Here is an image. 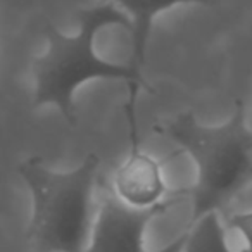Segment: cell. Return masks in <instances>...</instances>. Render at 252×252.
<instances>
[{
	"label": "cell",
	"mask_w": 252,
	"mask_h": 252,
	"mask_svg": "<svg viewBox=\"0 0 252 252\" xmlns=\"http://www.w3.org/2000/svg\"><path fill=\"white\" fill-rule=\"evenodd\" d=\"M80 28L74 35H66L54 25H47V50L35 59V107L52 105L63 114L69 126L76 123L78 88L90 81H125L128 85V100L125 114L130 126V140H138L137 98L140 90L154 94L151 87L137 78L130 64L105 61L95 52V36L109 26H125L131 30V19L114 2L104 0L98 5L83 9L78 14Z\"/></svg>",
	"instance_id": "obj_1"
},
{
	"label": "cell",
	"mask_w": 252,
	"mask_h": 252,
	"mask_svg": "<svg viewBox=\"0 0 252 252\" xmlns=\"http://www.w3.org/2000/svg\"><path fill=\"white\" fill-rule=\"evenodd\" d=\"M156 131L195 164V183L189 189V226L206 214L220 213L252 183V126L242 100H235L230 118L221 125H204L192 111H185L156 125Z\"/></svg>",
	"instance_id": "obj_2"
},
{
	"label": "cell",
	"mask_w": 252,
	"mask_h": 252,
	"mask_svg": "<svg viewBox=\"0 0 252 252\" xmlns=\"http://www.w3.org/2000/svg\"><path fill=\"white\" fill-rule=\"evenodd\" d=\"M98 158L88 154L76 168L59 171L30 158L18 173L32 195L26 240L40 252H87L94 224Z\"/></svg>",
	"instance_id": "obj_3"
},
{
	"label": "cell",
	"mask_w": 252,
	"mask_h": 252,
	"mask_svg": "<svg viewBox=\"0 0 252 252\" xmlns=\"http://www.w3.org/2000/svg\"><path fill=\"white\" fill-rule=\"evenodd\" d=\"M187 195L189 189H183L156 206L137 207L119 199L112 189L97 207L87 252H145V231L151 221Z\"/></svg>",
	"instance_id": "obj_4"
},
{
	"label": "cell",
	"mask_w": 252,
	"mask_h": 252,
	"mask_svg": "<svg viewBox=\"0 0 252 252\" xmlns=\"http://www.w3.org/2000/svg\"><path fill=\"white\" fill-rule=\"evenodd\" d=\"M112 185L119 199L137 207H151L171 197L162 164L142 151L140 142H131L130 154L116 169Z\"/></svg>",
	"instance_id": "obj_5"
},
{
	"label": "cell",
	"mask_w": 252,
	"mask_h": 252,
	"mask_svg": "<svg viewBox=\"0 0 252 252\" xmlns=\"http://www.w3.org/2000/svg\"><path fill=\"white\" fill-rule=\"evenodd\" d=\"M111 2L123 9L131 19V56L128 64L135 71L138 80L147 85V81L144 80V66L154 19L161 12L169 11L176 5H213L216 0H111Z\"/></svg>",
	"instance_id": "obj_6"
},
{
	"label": "cell",
	"mask_w": 252,
	"mask_h": 252,
	"mask_svg": "<svg viewBox=\"0 0 252 252\" xmlns=\"http://www.w3.org/2000/svg\"><path fill=\"white\" fill-rule=\"evenodd\" d=\"M183 252H231L220 213L206 214L199 221L187 226V242Z\"/></svg>",
	"instance_id": "obj_7"
},
{
	"label": "cell",
	"mask_w": 252,
	"mask_h": 252,
	"mask_svg": "<svg viewBox=\"0 0 252 252\" xmlns=\"http://www.w3.org/2000/svg\"><path fill=\"white\" fill-rule=\"evenodd\" d=\"M228 226L238 231L245 240V247L242 249V252H252V211L233 214L228 220Z\"/></svg>",
	"instance_id": "obj_8"
},
{
	"label": "cell",
	"mask_w": 252,
	"mask_h": 252,
	"mask_svg": "<svg viewBox=\"0 0 252 252\" xmlns=\"http://www.w3.org/2000/svg\"><path fill=\"white\" fill-rule=\"evenodd\" d=\"M185 242H187V231H183L180 237H176L175 240H171L169 244L162 245V247L156 249L152 252H183L185 249Z\"/></svg>",
	"instance_id": "obj_9"
}]
</instances>
